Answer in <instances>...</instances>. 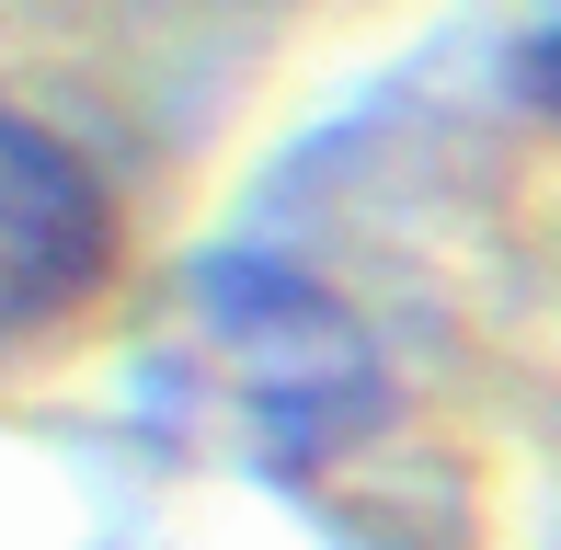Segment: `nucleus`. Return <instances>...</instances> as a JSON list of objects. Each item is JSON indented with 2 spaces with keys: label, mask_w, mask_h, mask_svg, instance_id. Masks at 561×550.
<instances>
[{
  "label": "nucleus",
  "mask_w": 561,
  "mask_h": 550,
  "mask_svg": "<svg viewBox=\"0 0 561 550\" xmlns=\"http://www.w3.org/2000/svg\"><path fill=\"white\" fill-rule=\"evenodd\" d=\"M115 264V207L69 138H46L35 115L0 104V333H35V321L81 310Z\"/></svg>",
  "instance_id": "f257e3e1"
},
{
  "label": "nucleus",
  "mask_w": 561,
  "mask_h": 550,
  "mask_svg": "<svg viewBox=\"0 0 561 550\" xmlns=\"http://www.w3.org/2000/svg\"><path fill=\"white\" fill-rule=\"evenodd\" d=\"M527 81H539V104H550V115H561V35H550V46H539V69H527Z\"/></svg>",
  "instance_id": "f03ea898"
}]
</instances>
